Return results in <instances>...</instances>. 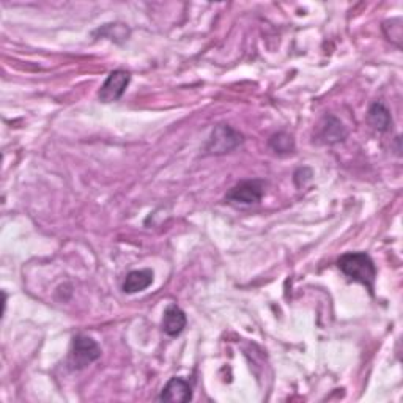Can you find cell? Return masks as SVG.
I'll return each mask as SVG.
<instances>
[{
  "mask_svg": "<svg viewBox=\"0 0 403 403\" xmlns=\"http://www.w3.org/2000/svg\"><path fill=\"white\" fill-rule=\"evenodd\" d=\"M345 137H347V130L340 120L331 115L323 118L318 131V139H322L323 144L328 145L337 144V142H342Z\"/></svg>",
  "mask_w": 403,
  "mask_h": 403,
  "instance_id": "7",
  "label": "cell"
},
{
  "mask_svg": "<svg viewBox=\"0 0 403 403\" xmlns=\"http://www.w3.org/2000/svg\"><path fill=\"white\" fill-rule=\"evenodd\" d=\"M186 328V315L184 312L177 308V305H169L164 312L162 318V331L166 333L170 337H177L180 335Z\"/></svg>",
  "mask_w": 403,
  "mask_h": 403,
  "instance_id": "8",
  "label": "cell"
},
{
  "mask_svg": "<svg viewBox=\"0 0 403 403\" xmlns=\"http://www.w3.org/2000/svg\"><path fill=\"white\" fill-rule=\"evenodd\" d=\"M266 183L263 180H246L227 192L226 202L234 206L257 205L263 199Z\"/></svg>",
  "mask_w": 403,
  "mask_h": 403,
  "instance_id": "2",
  "label": "cell"
},
{
  "mask_svg": "<svg viewBox=\"0 0 403 403\" xmlns=\"http://www.w3.org/2000/svg\"><path fill=\"white\" fill-rule=\"evenodd\" d=\"M339 270L348 279L360 282L373 293L377 281V268L369 253L365 252H347L337 260Z\"/></svg>",
  "mask_w": 403,
  "mask_h": 403,
  "instance_id": "1",
  "label": "cell"
},
{
  "mask_svg": "<svg viewBox=\"0 0 403 403\" xmlns=\"http://www.w3.org/2000/svg\"><path fill=\"white\" fill-rule=\"evenodd\" d=\"M153 283V271L152 270H137L131 271L123 282L125 293H139L142 290L148 288Z\"/></svg>",
  "mask_w": 403,
  "mask_h": 403,
  "instance_id": "9",
  "label": "cell"
},
{
  "mask_svg": "<svg viewBox=\"0 0 403 403\" xmlns=\"http://www.w3.org/2000/svg\"><path fill=\"white\" fill-rule=\"evenodd\" d=\"M367 120L370 123V126L378 130V131H387L392 126V118H391V112L387 109L383 103H373L369 114H367Z\"/></svg>",
  "mask_w": 403,
  "mask_h": 403,
  "instance_id": "10",
  "label": "cell"
},
{
  "mask_svg": "<svg viewBox=\"0 0 403 403\" xmlns=\"http://www.w3.org/2000/svg\"><path fill=\"white\" fill-rule=\"evenodd\" d=\"M192 399V387L183 378H170L169 383L164 386V389L159 395L162 402H189Z\"/></svg>",
  "mask_w": 403,
  "mask_h": 403,
  "instance_id": "6",
  "label": "cell"
},
{
  "mask_svg": "<svg viewBox=\"0 0 403 403\" xmlns=\"http://www.w3.org/2000/svg\"><path fill=\"white\" fill-rule=\"evenodd\" d=\"M130 80H131V76L128 71H125V70L112 71L100 88V93H98L100 101L108 104V103H114V101L120 100L126 90V87L130 85Z\"/></svg>",
  "mask_w": 403,
  "mask_h": 403,
  "instance_id": "5",
  "label": "cell"
},
{
  "mask_svg": "<svg viewBox=\"0 0 403 403\" xmlns=\"http://www.w3.org/2000/svg\"><path fill=\"white\" fill-rule=\"evenodd\" d=\"M243 134L229 125H218L213 130L206 144V152L210 155H226L243 144Z\"/></svg>",
  "mask_w": 403,
  "mask_h": 403,
  "instance_id": "4",
  "label": "cell"
},
{
  "mask_svg": "<svg viewBox=\"0 0 403 403\" xmlns=\"http://www.w3.org/2000/svg\"><path fill=\"white\" fill-rule=\"evenodd\" d=\"M101 357V348L92 337L88 335H76L73 340V347L70 352V365L71 369H85L87 365L93 364Z\"/></svg>",
  "mask_w": 403,
  "mask_h": 403,
  "instance_id": "3",
  "label": "cell"
},
{
  "mask_svg": "<svg viewBox=\"0 0 403 403\" xmlns=\"http://www.w3.org/2000/svg\"><path fill=\"white\" fill-rule=\"evenodd\" d=\"M270 147L278 155H288L295 150V140L287 132H278L270 139Z\"/></svg>",
  "mask_w": 403,
  "mask_h": 403,
  "instance_id": "11",
  "label": "cell"
}]
</instances>
